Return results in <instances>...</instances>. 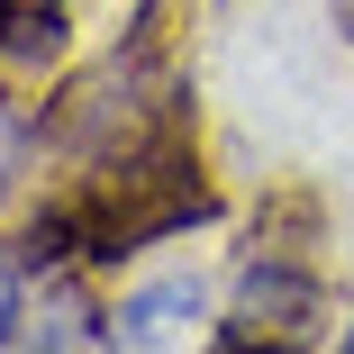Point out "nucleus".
I'll use <instances>...</instances> for the list:
<instances>
[{
  "instance_id": "nucleus-3",
  "label": "nucleus",
  "mask_w": 354,
  "mask_h": 354,
  "mask_svg": "<svg viewBox=\"0 0 354 354\" xmlns=\"http://www.w3.org/2000/svg\"><path fill=\"white\" fill-rule=\"evenodd\" d=\"M218 291L191 263H155V272H118L109 291V345L118 354H173L182 336H209Z\"/></svg>"
},
{
  "instance_id": "nucleus-8",
  "label": "nucleus",
  "mask_w": 354,
  "mask_h": 354,
  "mask_svg": "<svg viewBox=\"0 0 354 354\" xmlns=\"http://www.w3.org/2000/svg\"><path fill=\"white\" fill-rule=\"evenodd\" d=\"M327 354H354V309L336 318V345H327Z\"/></svg>"
},
{
  "instance_id": "nucleus-2",
  "label": "nucleus",
  "mask_w": 354,
  "mask_h": 354,
  "mask_svg": "<svg viewBox=\"0 0 354 354\" xmlns=\"http://www.w3.org/2000/svg\"><path fill=\"white\" fill-rule=\"evenodd\" d=\"M327 327H336L327 263L309 245H281L254 227V245H236L218 281V318H209L200 354H318Z\"/></svg>"
},
{
  "instance_id": "nucleus-1",
  "label": "nucleus",
  "mask_w": 354,
  "mask_h": 354,
  "mask_svg": "<svg viewBox=\"0 0 354 354\" xmlns=\"http://www.w3.org/2000/svg\"><path fill=\"white\" fill-rule=\"evenodd\" d=\"M173 127H200L191 118V82H182V64H173V37L155 28V0L136 10V28L73 64L55 91H46V136H55V182H73V173H109L127 155H146L155 136Z\"/></svg>"
},
{
  "instance_id": "nucleus-5",
  "label": "nucleus",
  "mask_w": 354,
  "mask_h": 354,
  "mask_svg": "<svg viewBox=\"0 0 354 354\" xmlns=\"http://www.w3.org/2000/svg\"><path fill=\"white\" fill-rule=\"evenodd\" d=\"M0 354H118V345H109V291H100L91 272L46 281L37 309H28V327L0 345Z\"/></svg>"
},
{
  "instance_id": "nucleus-7",
  "label": "nucleus",
  "mask_w": 354,
  "mask_h": 354,
  "mask_svg": "<svg viewBox=\"0 0 354 354\" xmlns=\"http://www.w3.org/2000/svg\"><path fill=\"white\" fill-rule=\"evenodd\" d=\"M28 309H37V272L19 263V245H10V236H0V345L28 327Z\"/></svg>"
},
{
  "instance_id": "nucleus-6",
  "label": "nucleus",
  "mask_w": 354,
  "mask_h": 354,
  "mask_svg": "<svg viewBox=\"0 0 354 354\" xmlns=\"http://www.w3.org/2000/svg\"><path fill=\"white\" fill-rule=\"evenodd\" d=\"M55 182V136H46V100L0 82V236L28 218V200Z\"/></svg>"
},
{
  "instance_id": "nucleus-9",
  "label": "nucleus",
  "mask_w": 354,
  "mask_h": 354,
  "mask_svg": "<svg viewBox=\"0 0 354 354\" xmlns=\"http://www.w3.org/2000/svg\"><path fill=\"white\" fill-rule=\"evenodd\" d=\"M336 28H345V46H354V0H345V10H336Z\"/></svg>"
},
{
  "instance_id": "nucleus-4",
  "label": "nucleus",
  "mask_w": 354,
  "mask_h": 354,
  "mask_svg": "<svg viewBox=\"0 0 354 354\" xmlns=\"http://www.w3.org/2000/svg\"><path fill=\"white\" fill-rule=\"evenodd\" d=\"M73 73V0H0V82L55 91Z\"/></svg>"
}]
</instances>
